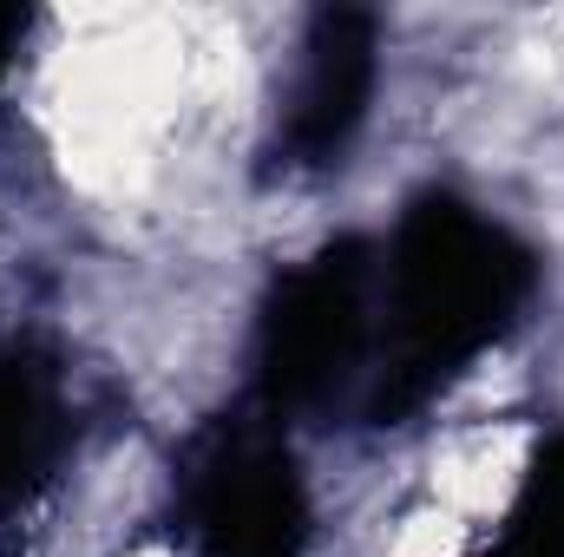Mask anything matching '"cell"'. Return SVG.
Listing matches in <instances>:
<instances>
[{
	"instance_id": "52a82bcc",
	"label": "cell",
	"mask_w": 564,
	"mask_h": 557,
	"mask_svg": "<svg viewBox=\"0 0 564 557\" xmlns=\"http://www.w3.org/2000/svg\"><path fill=\"white\" fill-rule=\"evenodd\" d=\"M20 33H26V20H20L13 7H0V66L13 59V46H20Z\"/></svg>"
},
{
	"instance_id": "5b68a950",
	"label": "cell",
	"mask_w": 564,
	"mask_h": 557,
	"mask_svg": "<svg viewBox=\"0 0 564 557\" xmlns=\"http://www.w3.org/2000/svg\"><path fill=\"white\" fill-rule=\"evenodd\" d=\"M66 446V407L53 387V368L0 348V518H13L59 466Z\"/></svg>"
},
{
	"instance_id": "8992f818",
	"label": "cell",
	"mask_w": 564,
	"mask_h": 557,
	"mask_svg": "<svg viewBox=\"0 0 564 557\" xmlns=\"http://www.w3.org/2000/svg\"><path fill=\"white\" fill-rule=\"evenodd\" d=\"M499 557H564V433L539 446V459L525 472V492L506 518Z\"/></svg>"
},
{
	"instance_id": "277c9868",
	"label": "cell",
	"mask_w": 564,
	"mask_h": 557,
	"mask_svg": "<svg viewBox=\"0 0 564 557\" xmlns=\"http://www.w3.org/2000/svg\"><path fill=\"white\" fill-rule=\"evenodd\" d=\"M368 99H375V20L361 7L315 13L295 86L282 99V157L302 171L335 164L348 139L361 132Z\"/></svg>"
},
{
	"instance_id": "6da1fadb",
	"label": "cell",
	"mask_w": 564,
	"mask_h": 557,
	"mask_svg": "<svg viewBox=\"0 0 564 557\" xmlns=\"http://www.w3.org/2000/svg\"><path fill=\"white\" fill-rule=\"evenodd\" d=\"M532 295V250L459 197H421L381 263V328L368 419H408L479 348H492Z\"/></svg>"
},
{
	"instance_id": "3957f363",
	"label": "cell",
	"mask_w": 564,
	"mask_h": 557,
	"mask_svg": "<svg viewBox=\"0 0 564 557\" xmlns=\"http://www.w3.org/2000/svg\"><path fill=\"white\" fill-rule=\"evenodd\" d=\"M184 525L197 557H302L308 492L270 426L224 419L184 466Z\"/></svg>"
},
{
	"instance_id": "7a4b0ae2",
	"label": "cell",
	"mask_w": 564,
	"mask_h": 557,
	"mask_svg": "<svg viewBox=\"0 0 564 557\" xmlns=\"http://www.w3.org/2000/svg\"><path fill=\"white\" fill-rule=\"evenodd\" d=\"M375 308H381V263L368 243L341 237L315 250L302 270L270 288L257 321V381L270 414H322L335 407L361 361L375 354Z\"/></svg>"
}]
</instances>
